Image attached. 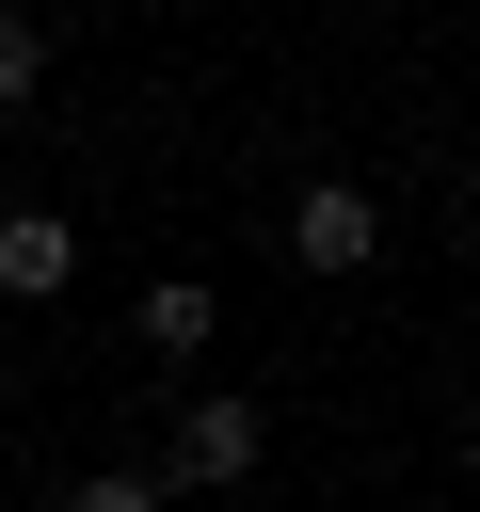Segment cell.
<instances>
[{
    "label": "cell",
    "mask_w": 480,
    "mask_h": 512,
    "mask_svg": "<svg viewBox=\"0 0 480 512\" xmlns=\"http://www.w3.org/2000/svg\"><path fill=\"white\" fill-rule=\"evenodd\" d=\"M368 240H384V208H368L352 176H320V192L288 208V256H304V272H368Z\"/></svg>",
    "instance_id": "6da1fadb"
},
{
    "label": "cell",
    "mask_w": 480,
    "mask_h": 512,
    "mask_svg": "<svg viewBox=\"0 0 480 512\" xmlns=\"http://www.w3.org/2000/svg\"><path fill=\"white\" fill-rule=\"evenodd\" d=\"M176 480H256V400H192L176 416Z\"/></svg>",
    "instance_id": "7a4b0ae2"
},
{
    "label": "cell",
    "mask_w": 480,
    "mask_h": 512,
    "mask_svg": "<svg viewBox=\"0 0 480 512\" xmlns=\"http://www.w3.org/2000/svg\"><path fill=\"white\" fill-rule=\"evenodd\" d=\"M64 272H80V240H64L48 208H0V288H16V304H48Z\"/></svg>",
    "instance_id": "3957f363"
},
{
    "label": "cell",
    "mask_w": 480,
    "mask_h": 512,
    "mask_svg": "<svg viewBox=\"0 0 480 512\" xmlns=\"http://www.w3.org/2000/svg\"><path fill=\"white\" fill-rule=\"evenodd\" d=\"M144 352H208V288H160L144 304Z\"/></svg>",
    "instance_id": "277c9868"
},
{
    "label": "cell",
    "mask_w": 480,
    "mask_h": 512,
    "mask_svg": "<svg viewBox=\"0 0 480 512\" xmlns=\"http://www.w3.org/2000/svg\"><path fill=\"white\" fill-rule=\"evenodd\" d=\"M32 80H48V32H32V16H16V0H0V112H16V96H32Z\"/></svg>",
    "instance_id": "5b68a950"
},
{
    "label": "cell",
    "mask_w": 480,
    "mask_h": 512,
    "mask_svg": "<svg viewBox=\"0 0 480 512\" xmlns=\"http://www.w3.org/2000/svg\"><path fill=\"white\" fill-rule=\"evenodd\" d=\"M64 512H160V480H144V464H96V480H80Z\"/></svg>",
    "instance_id": "8992f818"
}]
</instances>
